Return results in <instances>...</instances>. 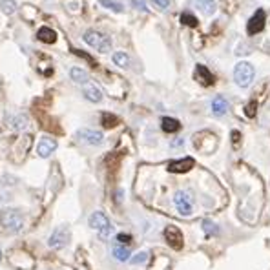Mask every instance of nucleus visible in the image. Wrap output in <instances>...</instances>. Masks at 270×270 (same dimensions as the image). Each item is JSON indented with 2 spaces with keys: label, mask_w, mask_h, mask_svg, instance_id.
I'll return each instance as SVG.
<instances>
[{
  "label": "nucleus",
  "mask_w": 270,
  "mask_h": 270,
  "mask_svg": "<svg viewBox=\"0 0 270 270\" xmlns=\"http://www.w3.org/2000/svg\"><path fill=\"white\" fill-rule=\"evenodd\" d=\"M82 40H84V44H88L90 48L99 51V53H108L111 50V39L108 35H104V33H100V31H86L82 35Z\"/></svg>",
  "instance_id": "obj_1"
},
{
  "label": "nucleus",
  "mask_w": 270,
  "mask_h": 270,
  "mask_svg": "<svg viewBox=\"0 0 270 270\" xmlns=\"http://www.w3.org/2000/svg\"><path fill=\"white\" fill-rule=\"evenodd\" d=\"M88 225H90L102 239L110 237L111 232H113V225H111V221L108 219V215H106L104 212H99V210L93 212V214L88 217Z\"/></svg>",
  "instance_id": "obj_2"
},
{
  "label": "nucleus",
  "mask_w": 270,
  "mask_h": 270,
  "mask_svg": "<svg viewBox=\"0 0 270 270\" xmlns=\"http://www.w3.org/2000/svg\"><path fill=\"white\" fill-rule=\"evenodd\" d=\"M234 80L239 88H248L254 80V66L250 62H237L234 68Z\"/></svg>",
  "instance_id": "obj_3"
},
{
  "label": "nucleus",
  "mask_w": 270,
  "mask_h": 270,
  "mask_svg": "<svg viewBox=\"0 0 270 270\" xmlns=\"http://www.w3.org/2000/svg\"><path fill=\"white\" fill-rule=\"evenodd\" d=\"M0 223L4 228L11 232H20L22 226H24V217L20 215L19 210H11V208H6V210L0 212Z\"/></svg>",
  "instance_id": "obj_4"
},
{
  "label": "nucleus",
  "mask_w": 270,
  "mask_h": 270,
  "mask_svg": "<svg viewBox=\"0 0 270 270\" xmlns=\"http://www.w3.org/2000/svg\"><path fill=\"white\" fill-rule=\"evenodd\" d=\"M174 203L181 215H190L192 210H194V199H192V195L185 190H179L174 195Z\"/></svg>",
  "instance_id": "obj_5"
},
{
  "label": "nucleus",
  "mask_w": 270,
  "mask_h": 270,
  "mask_svg": "<svg viewBox=\"0 0 270 270\" xmlns=\"http://www.w3.org/2000/svg\"><path fill=\"white\" fill-rule=\"evenodd\" d=\"M77 141H80L82 145L88 146H100L104 143V135L97 130H90V128H82V130L77 131Z\"/></svg>",
  "instance_id": "obj_6"
},
{
  "label": "nucleus",
  "mask_w": 270,
  "mask_h": 270,
  "mask_svg": "<svg viewBox=\"0 0 270 270\" xmlns=\"http://www.w3.org/2000/svg\"><path fill=\"white\" fill-rule=\"evenodd\" d=\"M70 243V228L68 226H59L53 230V234L48 239V246L50 248H64Z\"/></svg>",
  "instance_id": "obj_7"
},
{
  "label": "nucleus",
  "mask_w": 270,
  "mask_h": 270,
  "mask_svg": "<svg viewBox=\"0 0 270 270\" xmlns=\"http://www.w3.org/2000/svg\"><path fill=\"white\" fill-rule=\"evenodd\" d=\"M265 22H266V15L263 10H257L254 15L250 17V20L246 22V33L248 35H257L261 31L265 30Z\"/></svg>",
  "instance_id": "obj_8"
},
{
  "label": "nucleus",
  "mask_w": 270,
  "mask_h": 270,
  "mask_svg": "<svg viewBox=\"0 0 270 270\" xmlns=\"http://www.w3.org/2000/svg\"><path fill=\"white\" fill-rule=\"evenodd\" d=\"M165 239L168 241V245H170L174 250H181V248H183V243H185L183 232H181L177 226H172V225L165 228Z\"/></svg>",
  "instance_id": "obj_9"
},
{
  "label": "nucleus",
  "mask_w": 270,
  "mask_h": 270,
  "mask_svg": "<svg viewBox=\"0 0 270 270\" xmlns=\"http://www.w3.org/2000/svg\"><path fill=\"white\" fill-rule=\"evenodd\" d=\"M57 141L53 139V137H50V135H44V137H40L39 145H37V154L40 155V157H50L53 152L57 150Z\"/></svg>",
  "instance_id": "obj_10"
},
{
  "label": "nucleus",
  "mask_w": 270,
  "mask_h": 270,
  "mask_svg": "<svg viewBox=\"0 0 270 270\" xmlns=\"http://www.w3.org/2000/svg\"><path fill=\"white\" fill-rule=\"evenodd\" d=\"M194 165L195 161L192 157H183V159L172 161L168 165V172H172V174H186V172H190L194 168Z\"/></svg>",
  "instance_id": "obj_11"
},
{
  "label": "nucleus",
  "mask_w": 270,
  "mask_h": 270,
  "mask_svg": "<svg viewBox=\"0 0 270 270\" xmlns=\"http://www.w3.org/2000/svg\"><path fill=\"white\" fill-rule=\"evenodd\" d=\"M194 79L199 82L201 86H212L215 82V77L212 75V71L203 64H197L195 66V71H194Z\"/></svg>",
  "instance_id": "obj_12"
},
{
  "label": "nucleus",
  "mask_w": 270,
  "mask_h": 270,
  "mask_svg": "<svg viewBox=\"0 0 270 270\" xmlns=\"http://www.w3.org/2000/svg\"><path fill=\"white\" fill-rule=\"evenodd\" d=\"M82 95L90 100V102H100L102 100V91L95 84H91V82L82 84Z\"/></svg>",
  "instance_id": "obj_13"
},
{
  "label": "nucleus",
  "mask_w": 270,
  "mask_h": 270,
  "mask_svg": "<svg viewBox=\"0 0 270 270\" xmlns=\"http://www.w3.org/2000/svg\"><path fill=\"white\" fill-rule=\"evenodd\" d=\"M70 79L77 84H86V82H90V75H88V71L79 68V66H73L70 68Z\"/></svg>",
  "instance_id": "obj_14"
},
{
  "label": "nucleus",
  "mask_w": 270,
  "mask_h": 270,
  "mask_svg": "<svg viewBox=\"0 0 270 270\" xmlns=\"http://www.w3.org/2000/svg\"><path fill=\"white\" fill-rule=\"evenodd\" d=\"M161 128L166 133H175V131L181 130V122L177 119H174V117H163L161 119Z\"/></svg>",
  "instance_id": "obj_15"
},
{
  "label": "nucleus",
  "mask_w": 270,
  "mask_h": 270,
  "mask_svg": "<svg viewBox=\"0 0 270 270\" xmlns=\"http://www.w3.org/2000/svg\"><path fill=\"white\" fill-rule=\"evenodd\" d=\"M226 110H228V102H226L225 97L217 95L214 100H212V111H214V115H217V117L225 115Z\"/></svg>",
  "instance_id": "obj_16"
},
{
  "label": "nucleus",
  "mask_w": 270,
  "mask_h": 270,
  "mask_svg": "<svg viewBox=\"0 0 270 270\" xmlns=\"http://www.w3.org/2000/svg\"><path fill=\"white\" fill-rule=\"evenodd\" d=\"M111 254H113V257H115L117 261L130 259V248L124 245H120V243H113V246H111Z\"/></svg>",
  "instance_id": "obj_17"
},
{
  "label": "nucleus",
  "mask_w": 270,
  "mask_h": 270,
  "mask_svg": "<svg viewBox=\"0 0 270 270\" xmlns=\"http://www.w3.org/2000/svg\"><path fill=\"white\" fill-rule=\"evenodd\" d=\"M37 39H39L40 42H44V44H55L57 33L53 30H50V28H40V30L37 31Z\"/></svg>",
  "instance_id": "obj_18"
},
{
  "label": "nucleus",
  "mask_w": 270,
  "mask_h": 270,
  "mask_svg": "<svg viewBox=\"0 0 270 270\" xmlns=\"http://www.w3.org/2000/svg\"><path fill=\"white\" fill-rule=\"evenodd\" d=\"M194 4L195 8H197L201 13H205V15H214L215 10H217V6H215L214 0H195Z\"/></svg>",
  "instance_id": "obj_19"
},
{
  "label": "nucleus",
  "mask_w": 270,
  "mask_h": 270,
  "mask_svg": "<svg viewBox=\"0 0 270 270\" xmlns=\"http://www.w3.org/2000/svg\"><path fill=\"white\" fill-rule=\"evenodd\" d=\"M28 124H30V120H28V117H26V115H22V113L10 117V126H11V128H15V130H19V131L26 130V128H28Z\"/></svg>",
  "instance_id": "obj_20"
},
{
  "label": "nucleus",
  "mask_w": 270,
  "mask_h": 270,
  "mask_svg": "<svg viewBox=\"0 0 270 270\" xmlns=\"http://www.w3.org/2000/svg\"><path fill=\"white\" fill-rule=\"evenodd\" d=\"M111 60H113V64L119 66V68H128V66H130V57H128V53H124V51L113 53Z\"/></svg>",
  "instance_id": "obj_21"
},
{
  "label": "nucleus",
  "mask_w": 270,
  "mask_h": 270,
  "mask_svg": "<svg viewBox=\"0 0 270 270\" xmlns=\"http://www.w3.org/2000/svg\"><path fill=\"white\" fill-rule=\"evenodd\" d=\"M100 124L104 126V128H113V126L119 124V119H117V115H113V113L104 111V113L100 115Z\"/></svg>",
  "instance_id": "obj_22"
},
{
  "label": "nucleus",
  "mask_w": 270,
  "mask_h": 270,
  "mask_svg": "<svg viewBox=\"0 0 270 270\" xmlns=\"http://www.w3.org/2000/svg\"><path fill=\"white\" fill-rule=\"evenodd\" d=\"M99 2L102 8H108V10L115 11V13H122L124 11V6L120 4L119 0H99Z\"/></svg>",
  "instance_id": "obj_23"
},
{
  "label": "nucleus",
  "mask_w": 270,
  "mask_h": 270,
  "mask_svg": "<svg viewBox=\"0 0 270 270\" xmlns=\"http://www.w3.org/2000/svg\"><path fill=\"white\" fill-rule=\"evenodd\" d=\"M181 24L190 26V28H197V26H199V20L195 19V17L192 15V13L185 11V13H181Z\"/></svg>",
  "instance_id": "obj_24"
},
{
  "label": "nucleus",
  "mask_w": 270,
  "mask_h": 270,
  "mask_svg": "<svg viewBox=\"0 0 270 270\" xmlns=\"http://www.w3.org/2000/svg\"><path fill=\"white\" fill-rule=\"evenodd\" d=\"M0 8H2V11H4L6 15H13L17 11L15 0H2V2H0Z\"/></svg>",
  "instance_id": "obj_25"
},
{
  "label": "nucleus",
  "mask_w": 270,
  "mask_h": 270,
  "mask_svg": "<svg viewBox=\"0 0 270 270\" xmlns=\"http://www.w3.org/2000/svg\"><path fill=\"white\" fill-rule=\"evenodd\" d=\"M203 230H205L208 235H210V234H217V232H219V230H217V226H215L214 223H212V221H208V219L203 221Z\"/></svg>",
  "instance_id": "obj_26"
},
{
  "label": "nucleus",
  "mask_w": 270,
  "mask_h": 270,
  "mask_svg": "<svg viewBox=\"0 0 270 270\" xmlns=\"http://www.w3.org/2000/svg\"><path fill=\"white\" fill-rule=\"evenodd\" d=\"M255 111H257V104H255V100H250L248 104L245 106V113H246V117H255Z\"/></svg>",
  "instance_id": "obj_27"
},
{
  "label": "nucleus",
  "mask_w": 270,
  "mask_h": 270,
  "mask_svg": "<svg viewBox=\"0 0 270 270\" xmlns=\"http://www.w3.org/2000/svg\"><path fill=\"white\" fill-rule=\"evenodd\" d=\"M146 259H148V254H146V252H139L135 257H130L128 261H131V265H141V263H145Z\"/></svg>",
  "instance_id": "obj_28"
},
{
  "label": "nucleus",
  "mask_w": 270,
  "mask_h": 270,
  "mask_svg": "<svg viewBox=\"0 0 270 270\" xmlns=\"http://www.w3.org/2000/svg\"><path fill=\"white\" fill-rule=\"evenodd\" d=\"M131 6H133L135 10L143 11V13H148V6H146L145 0H131Z\"/></svg>",
  "instance_id": "obj_29"
},
{
  "label": "nucleus",
  "mask_w": 270,
  "mask_h": 270,
  "mask_svg": "<svg viewBox=\"0 0 270 270\" xmlns=\"http://www.w3.org/2000/svg\"><path fill=\"white\" fill-rule=\"evenodd\" d=\"M115 241H117V243H120V245L128 246L131 243V235H128V234H117Z\"/></svg>",
  "instance_id": "obj_30"
},
{
  "label": "nucleus",
  "mask_w": 270,
  "mask_h": 270,
  "mask_svg": "<svg viewBox=\"0 0 270 270\" xmlns=\"http://www.w3.org/2000/svg\"><path fill=\"white\" fill-rule=\"evenodd\" d=\"M154 2L157 8H161V10H166V8L170 6V0H154Z\"/></svg>",
  "instance_id": "obj_31"
},
{
  "label": "nucleus",
  "mask_w": 270,
  "mask_h": 270,
  "mask_svg": "<svg viewBox=\"0 0 270 270\" xmlns=\"http://www.w3.org/2000/svg\"><path fill=\"white\" fill-rule=\"evenodd\" d=\"M239 137H241L239 131H232V143H234L235 146L239 145Z\"/></svg>",
  "instance_id": "obj_32"
},
{
  "label": "nucleus",
  "mask_w": 270,
  "mask_h": 270,
  "mask_svg": "<svg viewBox=\"0 0 270 270\" xmlns=\"http://www.w3.org/2000/svg\"><path fill=\"white\" fill-rule=\"evenodd\" d=\"M0 261H2V252H0Z\"/></svg>",
  "instance_id": "obj_33"
}]
</instances>
